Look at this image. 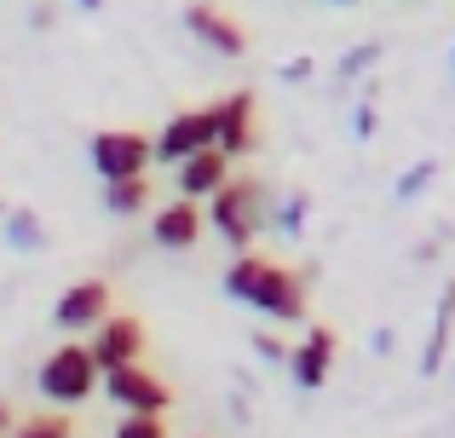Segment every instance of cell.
Returning <instances> with one entry per match:
<instances>
[{
    "label": "cell",
    "instance_id": "obj_16",
    "mask_svg": "<svg viewBox=\"0 0 455 438\" xmlns=\"http://www.w3.org/2000/svg\"><path fill=\"white\" fill-rule=\"evenodd\" d=\"M6 243L18 248V254H35V248H46V225L29 214V208H12L6 214Z\"/></svg>",
    "mask_w": 455,
    "mask_h": 438
},
{
    "label": "cell",
    "instance_id": "obj_6",
    "mask_svg": "<svg viewBox=\"0 0 455 438\" xmlns=\"http://www.w3.org/2000/svg\"><path fill=\"white\" fill-rule=\"evenodd\" d=\"M110 312H116V306H110V283H104V277H81V283H69V289L58 294L52 323L69 329V335H92Z\"/></svg>",
    "mask_w": 455,
    "mask_h": 438
},
{
    "label": "cell",
    "instance_id": "obj_10",
    "mask_svg": "<svg viewBox=\"0 0 455 438\" xmlns=\"http://www.w3.org/2000/svg\"><path fill=\"white\" fill-rule=\"evenodd\" d=\"M334 358H340V335H334L329 323H311V329H306V340L289 352V381L300 386V393H317V386L329 381Z\"/></svg>",
    "mask_w": 455,
    "mask_h": 438
},
{
    "label": "cell",
    "instance_id": "obj_22",
    "mask_svg": "<svg viewBox=\"0 0 455 438\" xmlns=\"http://www.w3.org/2000/svg\"><path fill=\"white\" fill-rule=\"evenodd\" d=\"M375 127H380V110H375V99H357L352 104V139H375Z\"/></svg>",
    "mask_w": 455,
    "mask_h": 438
},
{
    "label": "cell",
    "instance_id": "obj_19",
    "mask_svg": "<svg viewBox=\"0 0 455 438\" xmlns=\"http://www.w3.org/2000/svg\"><path fill=\"white\" fill-rule=\"evenodd\" d=\"M433 162H415V168H403L398 173V185H392V203H421L427 196V185H433Z\"/></svg>",
    "mask_w": 455,
    "mask_h": 438
},
{
    "label": "cell",
    "instance_id": "obj_20",
    "mask_svg": "<svg viewBox=\"0 0 455 438\" xmlns=\"http://www.w3.org/2000/svg\"><path fill=\"white\" fill-rule=\"evenodd\" d=\"M110 438H167V421L162 416H145V410H122Z\"/></svg>",
    "mask_w": 455,
    "mask_h": 438
},
{
    "label": "cell",
    "instance_id": "obj_27",
    "mask_svg": "<svg viewBox=\"0 0 455 438\" xmlns=\"http://www.w3.org/2000/svg\"><path fill=\"white\" fill-rule=\"evenodd\" d=\"M334 6H352V0H334Z\"/></svg>",
    "mask_w": 455,
    "mask_h": 438
},
{
    "label": "cell",
    "instance_id": "obj_25",
    "mask_svg": "<svg viewBox=\"0 0 455 438\" xmlns=\"http://www.w3.org/2000/svg\"><path fill=\"white\" fill-rule=\"evenodd\" d=\"M12 427H18V416H12V410L0 404V438H12Z\"/></svg>",
    "mask_w": 455,
    "mask_h": 438
},
{
    "label": "cell",
    "instance_id": "obj_1",
    "mask_svg": "<svg viewBox=\"0 0 455 438\" xmlns=\"http://www.w3.org/2000/svg\"><path fill=\"white\" fill-rule=\"evenodd\" d=\"M225 294L248 312L271 317V323H306L311 312V294L306 277L294 266H277V259H259V254H236L231 271H225Z\"/></svg>",
    "mask_w": 455,
    "mask_h": 438
},
{
    "label": "cell",
    "instance_id": "obj_18",
    "mask_svg": "<svg viewBox=\"0 0 455 438\" xmlns=\"http://www.w3.org/2000/svg\"><path fill=\"white\" fill-rule=\"evenodd\" d=\"M306 214H311V196H306V191H289L277 208H271V231L300 236V231H306Z\"/></svg>",
    "mask_w": 455,
    "mask_h": 438
},
{
    "label": "cell",
    "instance_id": "obj_12",
    "mask_svg": "<svg viewBox=\"0 0 455 438\" xmlns=\"http://www.w3.org/2000/svg\"><path fill=\"white\" fill-rule=\"evenodd\" d=\"M185 35H190V41H202L208 52H220V58H243V52H248V35H243V23H236L231 12L208 6V0L185 6Z\"/></svg>",
    "mask_w": 455,
    "mask_h": 438
},
{
    "label": "cell",
    "instance_id": "obj_11",
    "mask_svg": "<svg viewBox=\"0 0 455 438\" xmlns=\"http://www.w3.org/2000/svg\"><path fill=\"white\" fill-rule=\"evenodd\" d=\"M213 122H220V150L231 156H254L259 150V104L254 92H225L213 104Z\"/></svg>",
    "mask_w": 455,
    "mask_h": 438
},
{
    "label": "cell",
    "instance_id": "obj_13",
    "mask_svg": "<svg viewBox=\"0 0 455 438\" xmlns=\"http://www.w3.org/2000/svg\"><path fill=\"white\" fill-rule=\"evenodd\" d=\"M231 150H220V145H208V150H196V156H185L173 168V179H179V196H196V203H208L213 191H220L225 179H231Z\"/></svg>",
    "mask_w": 455,
    "mask_h": 438
},
{
    "label": "cell",
    "instance_id": "obj_28",
    "mask_svg": "<svg viewBox=\"0 0 455 438\" xmlns=\"http://www.w3.org/2000/svg\"><path fill=\"white\" fill-rule=\"evenodd\" d=\"M450 375H455V358H450Z\"/></svg>",
    "mask_w": 455,
    "mask_h": 438
},
{
    "label": "cell",
    "instance_id": "obj_24",
    "mask_svg": "<svg viewBox=\"0 0 455 438\" xmlns=\"http://www.w3.org/2000/svg\"><path fill=\"white\" fill-rule=\"evenodd\" d=\"M283 81H311V58H294V64L283 69Z\"/></svg>",
    "mask_w": 455,
    "mask_h": 438
},
{
    "label": "cell",
    "instance_id": "obj_23",
    "mask_svg": "<svg viewBox=\"0 0 455 438\" xmlns=\"http://www.w3.org/2000/svg\"><path fill=\"white\" fill-rule=\"evenodd\" d=\"M254 352H259L266 363H283V370H289V352H294V346H283L277 335H254Z\"/></svg>",
    "mask_w": 455,
    "mask_h": 438
},
{
    "label": "cell",
    "instance_id": "obj_3",
    "mask_svg": "<svg viewBox=\"0 0 455 438\" xmlns=\"http://www.w3.org/2000/svg\"><path fill=\"white\" fill-rule=\"evenodd\" d=\"M35 386H41L46 404L58 410H76L92 398V386H104V370L99 358H92V346H58L41 358V370H35Z\"/></svg>",
    "mask_w": 455,
    "mask_h": 438
},
{
    "label": "cell",
    "instance_id": "obj_17",
    "mask_svg": "<svg viewBox=\"0 0 455 438\" xmlns=\"http://www.w3.org/2000/svg\"><path fill=\"white\" fill-rule=\"evenodd\" d=\"M12 438H76V421L64 416V410H41V416H23Z\"/></svg>",
    "mask_w": 455,
    "mask_h": 438
},
{
    "label": "cell",
    "instance_id": "obj_7",
    "mask_svg": "<svg viewBox=\"0 0 455 438\" xmlns=\"http://www.w3.org/2000/svg\"><path fill=\"white\" fill-rule=\"evenodd\" d=\"M104 393H110V404H122V410H145V416H167V404H173L167 381H162V375H150L145 363H122V370H104Z\"/></svg>",
    "mask_w": 455,
    "mask_h": 438
},
{
    "label": "cell",
    "instance_id": "obj_4",
    "mask_svg": "<svg viewBox=\"0 0 455 438\" xmlns=\"http://www.w3.org/2000/svg\"><path fill=\"white\" fill-rule=\"evenodd\" d=\"M87 162L104 185L110 179H133V173H150L156 162V139L133 133V127H104V133L87 139Z\"/></svg>",
    "mask_w": 455,
    "mask_h": 438
},
{
    "label": "cell",
    "instance_id": "obj_21",
    "mask_svg": "<svg viewBox=\"0 0 455 438\" xmlns=\"http://www.w3.org/2000/svg\"><path fill=\"white\" fill-rule=\"evenodd\" d=\"M375 58H380V46H375V41L352 46V52L340 58V81H352V76H363V69H375Z\"/></svg>",
    "mask_w": 455,
    "mask_h": 438
},
{
    "label": "cell",
    "instance_id": "obj_2",
    "mask_svg": "<svg viewBox=\"0 0 455 438\" xmlns=\"http://www.w3.org/2000/svg\"><path fill=\"white\" fill-rule=\"evenodd\" d=\"M271 191L266 179H254V173H236V179H225L220 191L208 196V231L220 236L231 254H248L254 248V236L271 225Z\"/></svg>",
    "mask_w": 455,
    "mask_h": 438
},
{
    "label": "cell",
    "instance_id": "obj_5",
    "mask_svg": "<svg viewBox=\"0 0 455 438\" xmlns=\"http://www.w3.org/2000/svg\"><path fill=\"white\" fill-rule=\"evenodd\" d=\"M220 145V122H213V104L208 110H179L162 122V133H156V162H167V168H179L185 156H196V150Z\"/></svg>",
    "mask_w": 455,
    "mask_h": 438
},
{
    "label": "cell",
    "instance_id": "obj_15",
    "mask_svg": "<svg viewBox=\"0 0 455 438\" xmlns=\"http://www.w3.org/2000/svg\"><path fill=\"white\" fill-rule=\"evenodd\" d=\"M104 208L116 219H139L150 208V173H133V179H110L104 185Z\"/></svg>",
    "mask_w": 455,
    "mask_h": 438
},
{
    "label": "cell",
    "instance_id": "obj_9",
    "mask_svg": "<svg viewBox=\"0 0 455 438\" xmlns=\"http://www.w3.org/2000/svg\"><path fill=\"white\" fill-rule=\"evenodd\" d=\"M202 231H208V208H202L196 196H173L167 208H156V214H150V243L167 248V254H179V248H196Z\"/></svg>",
    "mask_w": 455,
    "mask_h": 438
},
{
    "label": "cell",
    "instance_id": "obj_26",
    "mask_svg": "<svg viewBox=\"0 0 455 438\" xmlns=\"http://www.w3.org/2000/svg\"><path fill=\"white\" fill-rule=\"evenodd\" d=\"M76 6H81V12H99V6H104V0H76Z\"/></svg>",
    "mask_w": 455,
    "mask_h": 438
},
{
    "label": "cell",
    "instance_id": "obj_14",
    "mask_svg": "<svg viewBox=\"0 0 455 438\" xmlns=\"http://www.w3.org/2000/svg\"><path fill=\"white\" fill-rule=\"evenodd\" d=\"M450 335H455V283H450L444 294H438L433 340H427V352H421V375H438V370H444V358H450Z\"/></svg>",
    "mask_w": 455,
    "mask_h": 438
},
{
    "label": "cell",
    "instance_id": "obj_8",
    "mask_svg": "<svg viewBox=\"0 0 455 438\" xmlns=\"http://www.w3.org/2000/svg\"><path fill=\"white\" fill-rule=\"evenodd\" d=\"M87 346H92V358H99V370H122V363H145L150 335H145V323H139V317L110 312L99 329H92Z\"/></svg>",
    "mask_w": 455,
    "mask_h": 438
}]
</instances>
